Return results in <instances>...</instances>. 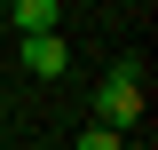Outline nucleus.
<instances>
[{
	"label": "nucleus",
	"mask_w": 158,
	"mask_h": 150,
	"mask_svg": "<svg viewBox=\"0 0 158 150\" xmlns=\"http://www.w3.org/2000/svg\"><path fill=\"white\" fill-rule=\"evenodd\" d=\"M95 127H103V134H118V142L142 127V79H135V63H118V71L95 87Z\"/></svg>",
	"instance_id": "1"
},
{
	"label": "nucleus",
	"mask_w": 158,
	"mask_h": 150,
	"mask_svg": "<svg viewBox=\"0 0 158 150\" xmlns=\"http://www.w3.org/2000/svg\"><path fill=\"white\" fill-rule=\"evenodd\" d=\"M8 24H16V40H56L63 8H56V0H16V16H8Z\"/></svg>",
	"instance_id": "2"
},
{
	"label": "nucleus",
	"mask_w": 158,
	"mask_h": 150,
	"mask_svg": "<svg viewBox=\"0 0 158 150\" xmlns=\"http://www.w3.org/2000/svg\"><path fill=\"white\" fill-rule=\"evenodd\" d=\"M16 56H24V71H32V79H63V71H71V56H63V40H24Z\"/></svg>",
	"instance_id": "3"
},
{
	"label": "nucleus",
	"mask_w": 158,
	"mask_h": 150,
	"mask_svg": "<svg viewBox=\"0 0 158 150\" xmlns=\"http://www.w3.org/2000/svg\"><path fill=\"white\" fill-rule=\"evenodd\" d=\"M79 150H118V134H103V127H87V134H79Z\"/></svg>",
	"instance_id": "4"
},
{
	"label": "nucleus",
	"mask_w": 158,
	"mask_h": 150,
	"mask_svg": "<svg viewBox=\"0 0 158 150\" xmlns=\"http://www.w3.org/2000/svg\"><path fill=\"white\" fill-rule=\"evenodd\" d=\"M118 150H142V142H118Z\"/></svg>",
	"instance_id": "5"
},
{
	"label": "nucleus",
	"mask_w": 158,
	"mask_h": 150,
	"mask_svg": "<svg viewBox=\"0 0 158 150\" xmlns=\"http://www.w3.org/2000/svg\"><path fill=\"white\" fill-rule=\"evenodd\" d=\"M0 119H8V103H0Z\"/></svg>",
	"instance_id": "6"
}]
</instances>
